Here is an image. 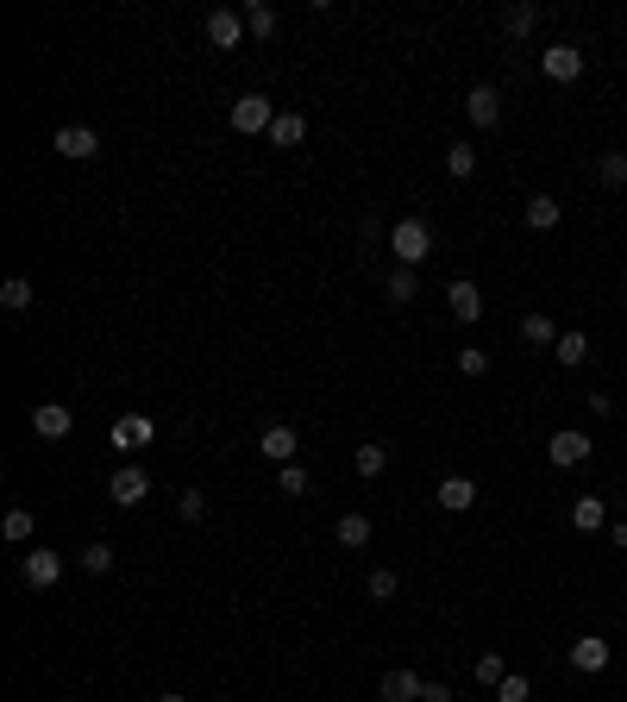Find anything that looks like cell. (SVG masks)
I'll return each instance as SVG.
<instances>
[{"mask_svg":"<svg viewBox=\"0 0 627 702\" xmlns=\"http://www.w3.org/2000/svg\"><path fill=\"white\" fill-rule=\"evenodd\" d=\"M389 251H396L402 270H414V264L433 251V226H427L421 214H414V220H396V226H389Z\"/></svg>","mask_w":627,"mask_h":702,"instance_id":"6da1fadb","label":"cell"},{"mask_svg":"<svg viewBox=\"0 0 627 702\" xmlns=\"http://www.w3.org/2000/svg\"><path fill=\"white\" fill-rule=\"evenodd\" d=\"M270 126H276V101L270 95H239V101H232V132H239V138H270Z\"/></svg>","mask_w":627,"mask_h":702,"instance_id":"7a4b0ae2","label":"cell"},{"mask_svg":"<svg viewBox=\"0 0 627 702\" xmlns=\"http://www.w3.org/2000/svg\"><path fill=\"white\" fill-rule=\"evenodd\" d=\"M51 151L69 157V163H95V157H101V132H95V126H57Z\"/></svg>","mask_w":627,"mask_h":702,"instance_id":"3957f363","label":"cell"},{"mask_svg":"<svg viewBox=\"0 0 627 702\" xmlns=\"http://www.w3.org/2000/svg\"><path fill=\"white\" fill-rule=\"evenodd\" d=\"M19 577H26L32 590H51V583L63 577V552H44V546H32L26 558H19Z\"/></svg>","mask_w":627,"mask_h":702,"instance_id":"277c9868","label":"cell"},{"mask_svg":"<svg viewBox=\"0 0 627 702\" xmlns=\"http://www.w3.org/2000/svg\"><path fill=\"white\" fill-rule=\"evenodd\" d=\"M151 439H157L151 414H120L113 420V452H138V446H151Z\"/></svg>","mask_w":627,"mask_h":702,"instance_id":"5b68a950","label":"cell"},{"mask_svg":"<svg viewBox=\"0 0 627 702\" xmlns=\"http://www.w3.org/2000/svg\"><path fill=\"white\" fill-rule=\"evenodd\" d=\"M239 38H245V13H232V7L207 13V44H214V51H239Z\"/></svg>","mask_w":627,"mask_h":702,"instance_id":"8992f818","label":"cell"},{"mask_svg":"<svg viewBox=\"0 0 627 702\" xmlns=\"http://www.w3.org/2000/svg\"><path fill=\"white\" fill-rule=\"evenodd\" d=\"M540 69H546L552 82H577V76H584V51H577V44H546Z\"/></svg>","mask_w":627,"mask_h":702,"instance_id":"52a82bcc","label":"cell"},{"mask_svg":"<svg viewBox=\"0 0 627 702\" xmlns=\"http://www.w3.org/2000/svg\"><path fill=\"white\" fill-rule=\"evenodd\" d=\"M107 496L120 502V508H138V502L151 496V477L138 471V464H120V471H113V483H107Z\"/></svg>","mask_w":627,"mask_h":702,"instance_id":"ba28073f","label":"cell"},{"mask_svg":"<svg viewBox=\"0 0 627 702\" xmlns=\"http://www.w3.org/2000/svg\"><path fill=\"white\" fill-rule=\"evenodd\" d=\"M546 458L559 464V471H571V464H584V458H590V433H577V427L552 433V439H546Z\"/></svg>","mask_w":627,"mask_h":702,"instance_id":"9c48e42d","label":"cell"},{"mask_svg":"<svg viewBox=\"0 0 627 702\" xmlns=\"http://www.w3.org/2000/svg\"><path fill=\"white\" fill-rule=\"evenodd\" d=\"M565 659H571V671L596 677V671H609V659H615V652H609V640H602V634H584V640H577V646L565 652Z\"/></svg>","mask_w":627,"mask_h":702,"instance_id":"30bf717a","label":"cell"},{"mask_svg":"<svg viewBox=\"0 0 627 702\" xmlns=\"http://www.w3.org/2000/svg\"><path fill=\"white\" fill-rule=\"evenodd\" d=\"M69 427H76V414H69L63 402H38L32 408V433L38 439H69Z\"/></svg>","mask_w":627,"mask_h":702,"instance_id":"8fae6325","label":"cell"},{"mask_svg":"<svg viewBox=\"0 0 627 702\" xmlns=\"http://www.w3.org/2000/svg\"><path fill=\"white\" fill-rule=\"evenodd\" d=\"M446 308H452L464 326H471V320H483V289L471 283V276H458V283L446 289Z\"/></svg>","mask_w":627,"mask_h":702,"instance_id":"7c38bea8","label":"cell"},{"mask_svg":"<svg viewBox=\"0 0 627 702\" xmlns=\"http://www.w3.org/2000/svg\"><path fill=\"white\" fill-rule=\"evenodd\" d=\"M464 120H471V126H496V120H502V95H496L490 82L464 95Z\"/></svg>","mask_w":627,"mask_h":702,"instance_id":"4fadbf2b","label":"cell"},{"mask_svg":"<svg viewBox=\"0 0 627 702\" xmlns=\"http://www.w3.org/2000/svg\"><path fill=\"white\" fill-rule=\"evenodd\" d=\"M258 452L283 471V464H295V452H301V439H295V427H264V439H258Z\"/></svg>","mask_w":627,"mask_h":702,"instance_id":"5bb4252c","label":"cell"},{"mask_svg":"<svg viewBox=\"0 0 627 702\" xmlns=\"http://www.w3.org/2000/svg\"><path fill=\"white\" fill-rule=\"evenodd\" d=\"M383 702H421V690H427V677L421 671H383Z\"/></svg>","mask_w":627,"mask_h":702,"instance_id":"9a60e30c","label":"cell"},{"mask_svg":"<svg viewBox=\"0 0 627 702\" xmlns=\"http://www.w3.org/2000/svg\"><path fill=\"white\" fill-rule=\"evenodd\" d=\"M439 508H446V514L477 508V483L471 477H446V483H439Z\"/></svg>","mask_w":627,"mask_h":702,"instance_id":"2e32d148","label":"cell"},{"mask_svg":"<svg viewBox=\"0 0 627 702\" xmlns=\"http://www.w3.org/2000/svg\"><path fill=\"white\" fill-rule=\"evenodd\" d=\"M521 220H527L533 232H552V226H559V220H565V207H559V201H552V195H533V201L521 207Z\"/></svg>","mask_w":627,"mask_h":702,"instance_id":"e0dca14e","label":"cell"},{"mask_svg":"<svg viewBox=\"0 0 627 702\" xmlns=\"http://www.w3.org/2000/svg\"><path fill=\"white\" fill-rule=\"evenodd\" d=\"M301 138H308V120H301V113H276V126H270V145H276V151H295Z\"/></svg>","mask_w":627,"mask_h":702,"instance_id":"ac0fdd59","label":"cell"},{"mask_svg":"<svg viewBox=\"0 0 627 702\" xmlns=\"http://www.w3.org/2000/svg\"><path fill=\"white\" fill-rule=\"evenodd\" d=\"M333 540H339V546H352V552H358V546H370V514H358V508H352V514H339Z\"/></svg>","mask_w":627,"mask_h":702,"instance_id":"d6986e66","label":"cell"},{"mask_svg":"<svg viewBox=\"0 0 627 702\" xmlns=\"http://www.w3.org/2000/svg\"><path fill=\"white\" fill-rule=\"evenodd\" d=\"M602 521H609V502H596V496H577V502H571V527H577V533H596Z\"/></svg>","mask_w":627,"mask_h":702,"instance_id":"ffe728a7","label":"cell"},{"mask_svg":"<svg viewBox=\"0 0 627 702\" xmlns=\"http://www.w3.org/2000/svg\"><path fill=\"white\" fill-rule=\"evenodd\" d=\"M383 295H389V301H396V308H408V301H414V295H421V276H414V270H402V264H396V270H389V283H383Z\"/></svg>","mask_w":627,"mask_h":702,"instance_id":"44dd1931","label":"cell"},{"mask_svg":"<svg viewBox=\"0 0 627 702\" xmlns=\"http://www.w3.org/2000/svg\"><path fill=\"white\" fill-rule=\"evenodd\" d=\"M552 358H559V364H584L590 358V333H577V326H571V333H559V345H552Z\"/></svg>","mask_w":627,"mask_h":702,"instance_id":"7402d4cb","label":"cell"},{"mask_svg":"<svg viewBox=\"0 0 627 702\" xmlns=\"http://www.w3.org/2000/svg\"><path fill=\"white\" fill-rule=\"evenodd\" d=\"M352 464H358V477H383V471H389V446H377V439H364V446L352 452Z\"/></svg>","mask_w":627,"mask_h":702,"instance_id":"603a6c76","label":"cell"},{"mask_svg":"<svg viewBox=\"0 0 627 702\" xmlns=\"http://www.w3.org/2000/svg\"><path fill=\"white\" fill-rule=\"evenodd\" d=\"M533 26H540V7H533V0H521V7L502 13V32H508V38H527Z\"/></svg>","mask_w":627,"mask_h":702,"instance_id":"cb8c5ba5","label":"cell"},{"mask_svg":"<svg viewBox=\"0 0 627 702\" xmlns=\"http://www.w3.org/2000/svg\"><path fill=\"white\" fill-rule=\"evenodd\" d=\"M596 182H602V189H621V182H627V151H602L596 157Z\"/></svg>","mask_w":627,"mask_h":702,"instance_id":"d4e9b609","label":"cell"},{"mask_svg":"<svg viewBox=\"0 0 627 702\" xmlns=\"http://www.w3.org/2000/svg\"><path fill=\"white\" fill-rule=\"evenodd\" d=\"M0 308H7V314L32 308V283H26V276H7V283H0Z\"/></svg>","mask_w":627,"mask_h":702,"instance_id":"484cf974","label":"cell"},{"mask_svg":"<svg viewBox=\"0 0 627 702\" xmlns=\"http://www.w3.org/2000/svg\"><path fill=\"white\" fill-rule=\"evenodd\" d=\"M0 533H7L13 546H19V540H32V533H38V514H32V508H7V521H0Z\"/></svg>","mask_w":627,"mask_h":702,"instance_id":"4316f807","label":"cell"},{"mask_svg":"<svg viewBox=\"0 0 627 702\" xmlns=\"http://www.w3.org/2000/svg\"><path fill=\"white\" fill-rule=\"evenodd\" d=\"M521 339L527 345H559V326H552V314H527L521 320Z\"/></svg>","mask_w":627,"mask_h":702,"instance_id":"83f0119b","label":"cell"},{"mask_svg":"<svg viewBox=\"0 0 627 702\" xmlns=\"http://www.w3.org/2000/svg\"><path fill=\"white\" fill-rule=\"evenodd\" d=\"M245 32H251V38H276V7L251 0V7H245Z\"/></svg>","mask_w":627,"mask_h":702,"instance_id":"f1b7e54d","label":"cell"},{"mask_svg":"<svg viewBox=\"0 0 627 702\" xmlns=\"http://www.w3.org/2000/svg\"><path fill=\"white\" fill-rule=\"evenodd\" d=\"M364 590L377 596V602H396V596H402V577L389 571V565H377V571H370V583H364Z\"/></svg>","mask_w":627,"mask_h":702,"instance_id":"f546056e","label":"cell"},{"mask_svg":"<svg viewBox=\"0 0 627 702\" xmlns=\"http://www.w3.org/2000/svg\"><path fill=\"white\" fill-rule=\"evenodd\" d=\"M276 489H283V496L295 502V496H308V489H314V477L301 471V464H283V471H276Z\"/></svg>","mask_w":627,"mask_h":702,"instance_id":"4dcf8cb0","label":"cell"},{"mask_svg":"<svg viewBox=\"0 0 627 702\" xmlns=\"http://www.w3.org/2000/svg\"><path fill=\"white\" fill-rule=\"evenodd\" d=\"M496 702H533V684H527L521 671H508L502 684H496Z\"/></svg>","mask_w":627,"mask_h":702,"instance_id":"1f68e13d","label":"cell"},{"mask_svg":"<svg viewBox=\"0 0 627 702\" xmlns=\"http://www.w3.org/2000/svg\"><path fill=\"white\" fill-rule=\"evenodd\" d=\"M502 677H508V665H502V652H483V659H477V684H483V690H496V684H502Z\"/></svg>","mask_w":627,"mask_h":702,"instance_id":"d6a6232c","label":"cell"},{"mask_svg":"<svg viewBox=\"0 0 627 702\" xmlns=\"http://www.w3.org/2000/svg\"><path fill=\"white\" fill-rule=\"evenodd\" d=\"M458 370H464V377H490V351H483V345H464V351H458Z\"/></svg>","mask_w":627,"mask_h":702,"instance_id":"836d02e7","label":"cell"},{"mask_svg":"<svg viewBox=\"0 0 627 702\" xmlns=\"http://www.w3.org/2000/svg\"><path fill=\"white\" fill-rule=\"evenodd\" d=\"M176 514H182V521H201V514H207V496H201V489H176Z\"/></svg>","mask_w":627,"mask_h":702,"instance_id":"e575fe53","label":"cell"},{"mask_svg":"<svg viewBox=\"0 0 627 702\" xmlns=\"http://www.w3.org/2000/svg\"><path fill=\"white\" fill-rule=\"evenodd\" d=\"M446 170H452V176L464 182V176L477 170V151H471V145H446Z\"/></svg>","mask_w":627,"mask_h":702,"instance_id":"d590c367","label":"cell"},{"mask_svg":"<svg viewBox=\"0 0 627 702\" xmlns=\"http://www.w3.org/2000/svg\"><path fill=\"white\" fill-rule=\"evenodd\" d=\"M82 571H95V577H101V571H113V546H107V540H95V546L82 552Z\"/></svg>","mask_w":627,"mask_h":702,"instance_id":"8d00e7d4","label":"cell"},{"mask_svg":"<svg viewBox=\"0 0 627 702\" xmlns=\"http://www.w3.org/2000/svg\"><path fill=\"white\" fill-rule=\"evenodd\" d=\"M421 702H452V684H427V690H421Z\"/></svg>","mask_w":627,"mask_h":702,"instance_id":"74e56055","label":"cell"},{"mask_svg":"<svg viewBox=\"0 0 627 702\" xmlns=\"http://www.w3.org/2000/svg\"><path fill=\"white\" fill-rule=\"evenodd\" d=\"M609 546H621V552H627V514H621V521L609 527Z\"/></svg>","mask_w":627,"mask_h":702,"instance_id":"f35d334b","label":"cell"},{"mask_svg":"<svg viewBox=\"0 0 627 702\" xmlns=\"http://www.w3.org/2000/svg\"><path fill=\"white\" fill-rule=\"evenodd\" d=\"M157 702H189V696H182V690H164V696H157Z\"/></svg>","mask_w":627,"mask_h":702,"instance_id":"ab89813d","label":"cell"},{"mask_svg":"<svg viewBox=\"0 0 627 702\" xmlns=\"http://www.w3.org/2000/svg\"><path fill=\"white\" fill-rule=\"evenodd\" d=\"M621 295H627V283H621Z\"/></svg>","mask_w":627,"mask_h":702,"instance_id":"60d3db41","label":"cell"}]
</instances>
